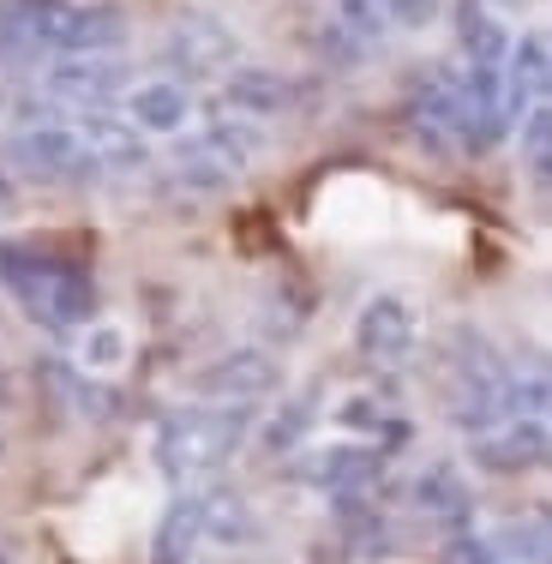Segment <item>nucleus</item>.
<instances>
[{"instance_id":"nucleus-19","label":"nucleus","mask_w":552,"mask_h":564,"mask_svg":"<svg viewBox=\"0 0 552 564\" xmlns=\"http://www.w3.org/2000/svg\"><path fill=\"white\" fill-rule=\"evenodd\" d=\"M510 397H517V414L552 426V355L510 360Z\"/></svg>"},{"instance_id":"nucleus-13","label":"nucleus","mask_w":552,"mask_h":564,"mask_svg":"<svg viewBox=\"0 0 552 564\" xmlns=\"http://www.w3.org/2000/svg\"><path fill=\"white\" fill-rule=\"evenodd\" d=\"M409 510H421L426 522H444V529H463V522L475 517V492H468V480L456 463H426L421 475L409 480Z\"/></svg>"},{"instance_id":"nucleus-25","label":"nucleus","mask_w":552,"mask_h":564,"mask_svg":"<svg viewBox=\"0 0 552 564\" xmlns=\"http://www.w3.org/2000/svg\"><path fill=\"white\" fill-rule=\"evenodd\" d=\"M444 564H505V553H498L493 534H456L451 546H444Z\"/></svg>"},{"instance_id":"nucleus-22","label":"nucleus","mask_w":552,"mask_h":564,"mask_svg":"<svg viewBox=\"0 0 552 564\" xmlns=\"http://www.w3.org/2000/svg\"><path fill=\"white\" fill-rule=\"evenodd\" d=\"M252 534H259V522H252L247 499H235V492H210L205 499V541L235 546V541H252Z\"/></svg>"},{"instance_id":"nucleus-26","label":"nucleus","mask_w":552,"mask_h":564,"mask_svg":"<svg viewBox=\"0 0 552 564\" xmlns=\"http://www.w3.org/2000/svg\"><path fill=\"white\" fill-rule=\"evenodd\" d=\"M379 12L390 19V31H426L439 19V0H379Z\"/></svg>"},{"instance_id":"nucleus-12","label":"nucleus","mask_w":552,"mask_h":564,"mask_svg":"<svg viewBox=\"0 0 552 564\" xmlns=\"http://www.w3.org/2000/svg\"><path fill=\"white\" fill-rule=\"evenodd\" d=\"M301 102V85L289 73H271V66H240L223 85V109L240 120H277Z\"/></svg>"},{"instance_id":"nucleus-10","label":"nucleus","mask_w":552,"mask_h":564,"mask_svg":"<svg viewBox=\"0 0 552 564\" xmlns=\"http://www.w3.org/2000/svg\"><path fill=\"white\" fill-rule=\"evenodd\" d=\"M277 391V360L264 348H228L205 372H198V397L228 402V409H252L259 397Z\"/></svg>"},{"instance_id":"nucleus-23","label":"nucleus","mask_w":552,"mask_h":564,"mask_svg":"<svg viewBox=\"0 0 552 564\" xmlns=\"http://www.w3.org/2000/svg\"><path fill=\"white\" fill-rule=\"evenodd\" d=\"M522 169H529L534 186L552 193V102L522 115Z\"/></svg>"},{"instance_id":"nucleus-27","label":"nucleus","mask_w":552,"mask_h":564,"mask_svg":"<svg viewBox=\"0 0 552 564\" xmlns=\"http://www.w3.org/2000/svg\"><path fill=\"white\" fill-rule=\"evenodd\" d=\"M12 210V174H7V163H0V217Z\"/></svg>"},{"instance_id":"nucleus-2","label":"nucleus","mask_w":552,"mask_h":564,"mask_svg":"<svg viewBox=\"0 0 552 564\" xmlns=\"http://www.w3.org/2000/svg\"><path fill=\"white\" fill-rule=\"evenodd\" d=\"M0 282L48 330H78L97 318V282L78 271V264L43 259L36 247H0Z\"/></svg>"},{"instance_id":"nucleus-3","label":"nucleus","mask_w":552,"mask_h":564,"mask_svg":"<svg viewBox=\"0 0 552 564\" xmlns=\"http://www.w3.org/2000/svg\"><path fill=\"white\" fill-rule=\"evenodd\" d=\"M252 426V409H228V402H193V409H174L163 426H156V468L169 480L205 475V468L228 463L240 451Z\"/></svg>"},{"instance_id":"nucleus-16","label":"nucleus","mask_w":552,"mask_h":564,"mask_svg":"<svg viewBox=\"0 0 552 564\" xmlns=\"http://www.w3.org/2000/svg\"><path fill=\"white\" fill-rule=\"evenodd\" d=\"M73 127H78V139H85V151L97 156V169H139L144 163V132L132 127V120L97 109V115H78Z\"/></svg>"},{"instance_id":"nucleus-9","label":"nucleus","mask_w":552,"mask_h":564,"mask_svg":"<svg viewBox=\"0 0 552 564\" xmlns=\"http://www.w3.org/2000/svg\"><path fill=\"white\" fill-rule=\"evenodd\" d=\"M120 85H127V66L115 55H55L48 61V97L78 109V115L109 109L120 97Z\"/></svg>"},{"instance_id":"nucleus-5","label":"nucleus","mask_w":552,"mask_h":564,"mask_svg":"<svg viewBox=\"0 0 552 564\" xmlns=\"http://www.w3.org/2000/svg\"><path fill=\"white\" fill-rule=\"evenodd\" d=\"M7 163L19 174H31V181H90L97 169V156L85 151V139H78L73 120H55V115H31L12 127L7 139Z\"/></svg>"},{"instance_id":"nucleus-20","label":"nucleus","mask_w":552,"mask_h":564,"mask_svg":"<svg viewBox=\"0 0 552 564\" xmlns=\"http://www.w3.org/2000/svg\"><path fill=\"white\" fill-rule=\"evenodd\" d=\"M336 421L360 438H409V421H397L379 397H343L336 402Z\"/></svg>"},{"instance_id":"nucleus-24","label":"nucleus","mask_w":552,"mask_h":564,"mask_svg":"<svg viewBox=\"0 0 552 564\" xmlns=\"http://www.w3.org/2000/svg\"><path fill=\"white\" fill-rule=\"evenodd\" d=\"M78 360H85L90 372H109V367H120V360H127V337H120L115 325H97L85 337V348H78Z\"/></svg>"},{"instance_id":"nucleus-7","label":"nucleus","mask_w":552,"mask_h":564,"mask_svg":"<svg viewBox=\"0 0 552 564\" xmlns=\"http://www.w3.org/2000/svg\"><path fill=\"white\" fill-rule=\"evenodd\" d=\"M414 343H421V313H414L402 294H372V301L360 306V318H355L360 360H372V367H402V360L414 355Z\"/></svg>"},{"instance_id":"nucleus-11","label":"nucleus","mask_w":552,"mask_h":564,"mask_svg":"<svg viewBox=\"0 0 552 564\" xmlns=\"http://www.w3.org/2000/svg\"><path fill=\"white\" fill-rule=\"evenodd\" d=\"M379 468H385L379 445H325V451L301 456V468H294V475H301L306 487L331 492V499H360V492L379 480Z\"/></svg>"},{"instance_id":"nucleus-18","label":"nucleus","mask_w":552,"mask_h":564,"mask_svg":"<svg viewBox=\"0 0 552 564\" xmlns=\"http://www.w3.org/2000/svg\"><path fill=\"white\" fill-rule=\"evenodd\" d=\"M456 43H463L468 66H505L510 61V31L498 24V12H487L480 0H468L456 19Z\"/></svg>"},{"instance_id":"nucleus-17","label":"nucleus","mask_w":552,"mask_h":564,"mask_svg":"<svg viewBox=\"0 0 552 564\" xmlns=\"http://www.w3.org/2000/svg\"><path fill=\"white\" fill-rule=\"evenodd\" d=\"M186 115H193V102H186V90L174 78H151V85H139L127 97V120L139 132H181Z\"/></svg>"},{"instance_id":"nucleus-1","label":"nucleus","mask_w":552,"mask_h":564,"mask_svg":"<svg viewBox=\"0 0 552 564\" xmlns=\"http://www.w3.org/2000/svg\"><path fill=\"white\" fill-rule=\"evenodd\" d=\"M444 367H451L444 372V402H451V421L463 426L468 438L517 414V397H510V360L498 355L475 325L451 330V355H444Z\"/></svg>"},{"instance_id":"nucleus-4","label":"nucleus","mask_w":552,"mask_h":564,"mask_svg":"<svg viewBox=\"0 0 552 564\" xmlns=\"http://www.w3.org/2000/svg\"><path fill=\"white\" fill-rule=\"evenodd\" d=\"M264 139H259V120H240V115H217L198 139H186L174 151V181L193 186V193H223L228 181H240L252 163H259Z\"/></svg>"},{"instance_id":"nucleus-8","label":"nucleus","mask_w":552,"mask_h":564,"mask_svg":"<svg viewBox=\"0 0 552 564\" xmlns=\"http://www.w3.org/2000/svg\"><path fill=\"white\" fill-rule=\"evenodd\" d=\"M468 456H475L487 475H529V468L552 463V426L529 421V414H510V421H498L487 433L468 438Z\"/></svg>"},{"instance_id":"nucleus-6","label":"nucleus","mask_w":552,"mask_h":564,"mask_svg":"<svg viewBox=\"0 0 552 564\" xmlns=\"http://www.w3.org/2000/svg\"><path fill=\"white\" fill-rule=\"evenodd\" d=\"M163 55L181 78H210V73H228L240 61V36L228 31L217 12H186V19H174Z\"/></svg>"},{"instance_id":"nucleus-29","label":"nucleus","mask_w":552,"mask_h":564,"mask_svg":"<svg viewBox=\"0 0 552 564\" xmlns=\"http://www.w3.org/2000/svg\"><path fill=\"white\" fill-rule=\"evenodd\" d=\"M0 564H12V558H7V546H0Z\"/></svg>"},{"instance_id":"nucleus-15","label":"nucleus","mask_w":552,"mask_h":564,"mask_svg":"<svg viewBox=\"0 0 552 564\" xmlns=\"http://www.w3.org/2000/svg\"><path fill=\"white\" fill-rule=\"evenodd\" d=\"M198 546H205V499H198V492H181L151 534V564H193Z\"/></svg>"},{"instance_id":"nucleus-21","label":"nucleus","mask_w":552,"mask_h":564,"mask_svg":"<svg viewBox=\"0 0 552 564\" xmlns=\"http://www.w3.org/2000/svg\"><path fill=\"white\" fill-rule=\"evenodd\" d=\"M306 426H313V397H289V402H282V409L271 414V421H264V433H259L264 456H289V451H301Z\"/></svg>"},{"instance_id":"nucleus-28","label":"nucleus","mask_w":552,"mask_h":564,"mask_svg":"<svg viewBox=\"0 0 552 564\" xmlns=\"http://www.w3.org/2000/svg\"><path fill=\"white\" fill-rule=\"evenodd\" d=\"M493 7H517V0H493Z\"/></svg>"},{"instance_id":"nucleus-14","label":"nucleus","mask_w":552,"mask_h":564,"mask_svg":"<svg viewBox=\"0 0 552 564\" xmlns=\"http://www.w3.org/2000/svg\"><path fill=\"white\" fill-rule=\"evenodd\" d=\"M505 90H510V109H517V115L552 102V43H546V36H522V43H510Z\"/></svg>"}]
</instances>
